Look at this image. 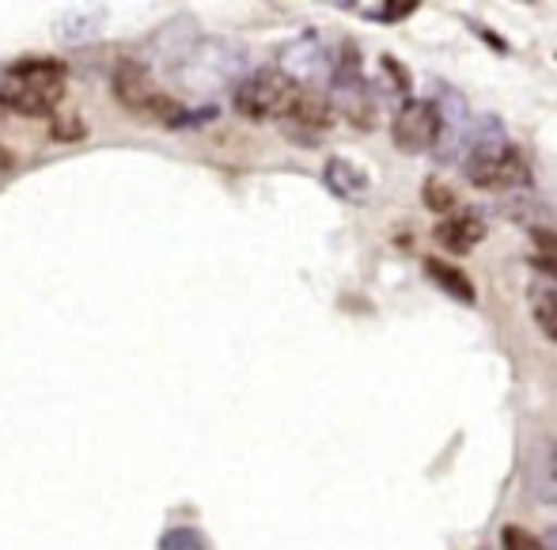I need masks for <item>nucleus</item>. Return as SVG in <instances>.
<instances>
[{
    "label": "nucleus",
    "instance_id": "f257e3e1",
    "mask_svg": "<svg viewBox=\"0 0 557 550\" xmlns=\"http://www.w3.org/2000/svg\"><path fill=\"white\" fill-rule=\"evenodd\" d=\"M470 152H467V179L482 191H512V186H528L531 171L528 160L516 145L505 140V125L497 118H478L474 133H467Z\"/></svg>",
    "mask_w": 557,
    "mask_h": 550
},
{
    "label": "nucleus",
    "instance_id": "f03ea898",
    "mask_svg": "<svg viewBox=\"0 0 557 550\" xmlns=\"http://www.w3.org/2000/svg\"><path fill=\"white\" fill-rule=\"evenodd\" d=\"M304 96H308V88L293 73H285V69H258L235 91V110L247 118H258V122H265V118L296 122V110H300Z\"/></svg>",
    "mask_w": 557,
    "mask_h": 550
},
{
    "label": "nucleus",
    "instance_id": "7ed1b4c3",
    "mask_svg": "<svg viewBox=\"0 0 557 550\" xmlns=\"http://www.w3.org/2000/svg\"><path fill=\"white\" fill-rule=\"evenodd\" d=\"M111 91L129 114L148 118V122H163V125H178L183 122V103L171 99L168 91H160L152 84L145 65L137 61H117L111 73Z\"/></svg>",
    "mask_w": 557,
    "mask_h": 550
},
{
    "label": "nucleus",
    "instance_id": "20e7f679",
    "mask_svg": "<svg viewBox=\"0 0 557 550\" xmlns=\"http://www.w3.org/2000/svg\"><path fill=\"white\" fill-rule=\"evenodd\" d=\"M395 148L406 156H421L429 148H441L444 140V110L433 99H406L391 122Z\"/></svg>",
    "mask_w": 557,
    "mask_h": 550
},
{
    "label": "nucleus",
    "instance_id": "39448f33",
    "mask_svg": "<svg viewBox=\"0 0 557 550\" xmlns=\"http://www.w3.org/2000/svg\"><path fill=\"white\" fill-rule=\"evenodd\" d=\"M65 81H69L65 61H53V58H30L8 69V84L30 91V96L50 103L53 110H58L61 96H65Z\"/></svg>",
    "mask_w": 557,
    "mask_h": 550
},
{
    "label": "nucleus",
    "instance_id": "423d86ee",
    "mask_svg": "<svg viewBox=\"0 0 557 550\" xmlns=\"http://www.w3.org/2000/svg\"><path fill=\"white\" fill-rule=\"evenodd\" d=\"M436 243L447 247L451 255H467L470 247H478V243L485 240V220L478 213H462V217H447L436 224Z\"/></svg>",
    "mask_w": 557,
    "mask_h": 550
},
{
    "label": "nucleus",
    "instance_id": "0eeeda50",
    "mask_svg": "<svg viewBox=\"0 0 557 550\" xmlns=\"http://www.w3.org/2000/svg\"><path fill=\"white\" fill-rule=\"evenodd\" d=\"M323 179H326V186H331L337 198H349V201H360V198H364V191H368V175L352 160H342V156H334V160L326 163Z\"/></svg>",
    "mask_w": 557,
    "mask_h": 550
},
{
    "label": "nucleus",
    "instance_id": "6e6552de",
    "mask_svg": "<svg viewBox=\"0 0 557 550\" xmlns=\"http://www.w3.org/2000/svg\"><path fill=\"white\" fill-rule=\"evenodd\" d=\"M425 273L444 289L447 296H455V301H462V304H474V285H470V278L459 270V266L444 262V258H425Z\"/></svg>",
    "mask_w": 557,
    "mask_h": 550
},
{
    "label": "nucleus",
    "instance_id": "1a4fd4ad",
    "mask_svg": "<svg viewBox=\"0 0 557 550\" xmlns=\"http://www.w3.org/2000/svg\"><path fill=\"white\" fill-rule=\"evenodd\" d=\"M531 311H535L539 327L546 330V338H554L557 342V281L546 278L531 289Z\"/></svg>",
    "mask_w": 557,
    "mask_h": 550
},
{
    "label": "nucleus",
    "instance_id": "9d476101",
    "mask_svg": "<svg viewBox=\"0 0 557 550\" xmlns=\"http://www.w3.org/2000/svg\"><path fill=\"white\" fill-rule=\"evenodd\" d=\"M535 266L550 273V281H557V232H546V228H535Z\"/></svg>",
    "mask_w": 557,
    "mask_h": 550
},
{
    "label": "nucleus",
    "instance_id": "9b49d317",
    "mask_svg": "<svg viewBox=\"0 0 557 550\" xmlns=\"http://www.w3.org/2000/svg\"><path fill=\"white\" fill-rule=\"evenodd\" d=\"M160 550H209V543L201 539L198 528H171L160 539Z\"/></svg>",
    "mask_w": 557,
    "mask_h": 550
},
{
    "label": "nucleus",
    "instance_id": "f8f14e48",
    "mask_svg": "<svg viewBox=\"0 0 557 550\" xmlns=\"http://www.w3.org/2000/svg\"><path fill=\"white\" fill-rule=\"evenodd\" d=\"M500 547L505 550H546L543 539L531 536V531H523L520 524H505V531H500Z\"/></svg>",
    "mask_w": 557,
    "mask_h": 550
},
{
    "label": "nucleus",
    "instance_id": "ddd939ff",
    "mask_svg": "<svg viewBox=\"0 0 557 550\" xmlns=\"http://www.w3.org/2000/svg\"><path fill=\"white\" fill-rule=\"evenodd\" d=\"M413 8H418L413 0H406V4H375V8H364V15L368 20H380V23H398V20H406Z\"/></svg>",
    "mask_w": 557,
    "mask_h": 550
},
{
    "label": "nucleus",
    "instance_id": "4468645a",
    "mask_svg": "<svg viewBox=\"0 0 557 550\" xmlns=\"http://www.w3.org/2000/svg\"><path fill=\"white\" fill-rule=\"evenodd\" d=\"M425 206L433 213H447V209H455V194L444 183H425Z\"/></svg>",
    "mask_w": 557,
    "mask_h": 550
},
{
    "label": "nucleus",
    "instance_id": "2eb2a0df",
    "mask_svg": "<svg viewBox=\"0 0 557 550\" xmlns=\"http://www.w3.org/2000/svg\"><path fill=\"white\" fill-rule=\"evenodd\" d=\"M50 137L53 140H81V137H88V125L76 122V118H53Z\"/></svg>",
    "mask_w": 557,
    "mask_h": 550
},
{
    "label": "nucleus",
    "instance_id": "dca6fc26",
    "mask_svg": "<svg viewBox=\"0 0 557 550\" xmlns=\"http://www.w3.org/2000/svg\"><path fill=\"white\" fill-rule=\"evenodd\" d=\"M543 543H546V550H557V528L546 531V539H543Z\"/></svg>",
    "mask_w": 557,
    "mask_h": 550
},
{
    "label": "nucleus",
    "instance_id": "f3484780",
    "mask_svg": "<svg viewBox=\"0 0 557 550\" xmlns=\"http://www.w3.org/2000/svg\"><path fill=\"white\" fill-rule=\"evenodd\" d=\"M482 550H485V547H482Z\"/></svg>",
    "mask_w": 557,
    "mask_h": 550
}]
</instances>
